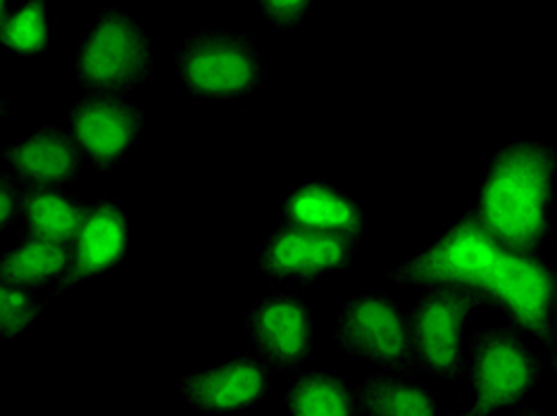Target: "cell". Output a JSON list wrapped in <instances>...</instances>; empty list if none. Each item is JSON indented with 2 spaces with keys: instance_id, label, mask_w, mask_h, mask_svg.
Instances as JSON below:
<instances>
[{
  "instance_id": "6da1fadb",
  "label": "cell",
  "mask_w": 557,
  "mask_h": 416,
  "mask_svg": "<svg viewBox=\"0 0 557 416\" xmlns=\"http://www.w3.org/2000/svg\"><path fill=\"white\" fill-rule=\"evenodd\" d=\"M555 191L557 150L539 138H519L488 162L474 212L503 250L546 255Z\"/></svg>"
},
{
  "instance_id": "7a4b0ae2",
  "label": "cell",
  "mask_w": 557,
  "mask_h": 416,
  "mask_svg": "<svg viewBox=\"0 0 557 416\" xmlns=\"http://www.w3.org/2000/svg\"><path fill=\"white\" fill-rule=\"evenodd\" d=\"M546 376L531 340L508 322L491 324L472 336L465 355V378L472 400L455 416H496L527 407Z\"/></svg>"
},
{
  "instance_id": "3957f363",
  "label": "cell",
  "mask_w": 557,
  "mask_h": 416,
  "mask_svg": "<svg viewBox=\"0 0 557 416\" xmlns=\"http://www.w3.org/2000/svg\"><path fill=\"white\" fill-rule=\"evenodd\" d=\"M503 252L476 212H465L443 226L432 241L403 257L394 269L384 274V279L396 286L424 288V291L460 288L484 298Z\"/></svg>"
},
{
  "instance_id": "277c9868",
  "label": "cell",
  "mask_w": 557,
  "mask_h": 416,
  "mask_svg": "<svg viewBox=\"0 0 557 416\" xmlns=\"http://www.w3.org/2000/svg\"><path fill=\"white\" fill-rule=\"evenodd\" d=\"M172 67L186 93L198 100L244 98L264 84L262 48L244 29H202L174 46Z\"/></svg>"
},
{
  "instance_id": "5b68a950",
  "label": "cell",
  "mask_w": 557,
  "mask_h": 416,
  "mask_svg": "<svg viewBox=\"0 0 557 416\" xmlns=\"http://www.w3.org/2000/svg\"><path fill=\"white\" fill-rule=\"evenodd\" d=\"M74 81L86 93H129L153 74L150 34L122 8H106L82 39L72 62Z\"/></svg>"
},
{
  "instance_id": "8992f818",
  "label": "cell",
  "mask_w": 557,
  "mask_h": 416,
  "mask_svg": "<svg viewBox=\"0 0 557 416\" xmlns=\"http://www.w3.org/2000/svg\"><path fill=\"white\" fill-rule=\"evenodd\" d=\"M484 300L486 307L498 310L517 331L546 348V378H557L555 269L543 255L505 250L486 286Z\"/></svg>"
},
{
  "instance_id": "52a82bcc",
  "label": "cell",
  "mask_w": 557,
  "mask_h": 416,
  "mask_svg": "<svg viewBox=\"0 0 557 416\" xmlns=\"http://www.w3.org/2000/svg\"><path fill=\"white\" fill-rule=\"evenodd\" d=\"M486 302L460 288H429L414 300L408 326L417 369L443 381L465 378V329Z\"/></svg>"
},
{
  "instance_id": "ba28073f",
  "label": "cell",
  "mask_w": 557,
  "mask_h": 416,
  "mask_svg": "<svg viewBox=\"0 0 557 416\" xmlns=\"http://www.w3.org/2000/svg\"><path fill=\"white\" fill-rule=\"evenodd\" d=\"M336 345L372 369L417 371L410 326L398 302L379 291L350 295L336 314Z\"/></svg>"
},
{
  "instance_id": "9c48e42d",
  "label": "cell",
  "mask_w": 557,
  "mask_h": 416,
  "mask_svg": "<svg viewBox=\"0 0 557 416\" xmlns=\"http://www.w3.org/2000/svg\"><path fill=\"white\" fill-rule=\"evenodd\" d=\"M358 238L320 234L278 222L252 255V267L274 281L312 286L329 274L348 269L358 257Z\"/></svg>"
},
{
  "instance_id": "30bf717a",
  "label": "cell",
  "mask_w": 557,
  "mask_h": 416,
  "mask_svg": "<svg viewBox=\"0 0 557 416\" xmlns=\"http://www.w3.org/2000/svg\"><path fill=\"white\" fill-rule=\"evenodd\" d=\"M276 371L256 350L234 352L210 367L186 371L176 395L188 407L214 416H238L258 409L274 383Z\"/></svg>"
},
{
  "instance_id": "8fae6325",
  "label": "cell",
  "mask_w": 557,
  "mask_h": 416,
  "mask_svg": "<svg viewBox=\"0 0 557 416\" xmlns=\"http://www.w3.org/2000/svg\"><path fill=\"white\" fill-rule=\"evenodd\" d=\"M144 122V110L124 93H84L67 110V129L96 172H112L129 157Z\"/></svg>"
},
{
  "instance_id": "7c38bea8",
  "label": "cell",
  "mask_w": 557,
  "mask_h": 416,
  "mask_svg": "<svg viewBox=\"0 0 557 416\" xmlns=\"http://www.w3.org/2000/svg\"><path fill=\"white\" fill-rule=\"evenodd\" d=\"M246 333L252 350L276 374L300 371L314 352V319L298 293H268L246 314Z\"/></svg>"
},
{
  "instance_id": "4fadbf2b",
  "label": "cell",
  "mask_w": 557,
  "mask_h": 416,
  "mask_svg": "<svg viewBox=\"0 0 557 416\" xmlns=\"http://www.w3.org/2000/svg\"><path fill=\"white\" fill-rule=\"evenodd\" d=\"M132 248V224L122 203L100 198L84 207L82 229L72 243V264L50 302L67 298L74 288L112 272L126 260Z\"/></svg>"
},
{
  "instance_id": "5bb4252c",
  "label": "cell",
  "mask_w": 557,
  "mask_h": 416,
  "mask_svg": "<svg viewBox=\"0 0 557 416\" xmlns=\"http://www.w3.org/2000/svg\"><path fill=\"white\" fill-rule=\"evenodd\" d=\"M3 169L24 186L60 188L74 184L84 169V153L70 129L44 124L22 141L3 146Z\"/></svg>"
},
{
  "instance_id": "9a60e30c",
  "label": "cell",
  "mask_w": 557,
  "mask_h": 416,
  "mask_svg": "<svg viewBox=\"0 0 557 416\" xmlns=\"http://www.w3.org/2000/svg\"><path fill=\"white\" fill-rule=\"evenodd\" d=\"M278 222L358 241L364 234L360 200L346 188L324 179H302L290 188L278 205Z\"/></svg>"
},
{
  "instance_id": "2e32d148",
  "label": "cell",
  "mask_w": 557,
  "mask_h": 416,
  "mask_svg": "<svg viewBox=\"0 0 557 416\" xmlns=\"http://www.w3.org/2000/svg\"><path fill=\"white\" fill-rule=\"evenodd\" d=\"M360 416H438L434 388L417 371L372 369L356 386Z\"/></svg>"
},
{
  "instance_id": "e0dca14e",
  "label": "cell",
  "mask_w": 557,
  "mask_h": 416,
  "mask_svg": "<svg viewBox=\"0 0 557 416\" xmlns=\"http://www.w3.org/2000/svg\"><path fill=\"white\" fill-rule=\"evenodd\" d=\"M72 264V248L39 236H22L0 257V279L34 291L44 283H60Z\"/></svg>"
},
{
  "instance_id": "ac0fdd59",
  "label": "cell",
  "mask_w": 557,
  "mask_h": 416,
  "mask_svg": "<svg viewBox=\"0 0 557 416\" xmlns=\"http://www.w3.org/2000/svg\"><path fill=\"white\" fill-rule=\"evenodd\" d=\"M286 409L288 416H360L356 388L329 367L300 371L286 390Z\"/></svg>"
},
{
  "instance_id": "d6986e66",
  "label": "cell",
  "mask_w": 557,
  "mask_h": 416,
  "mask_svg": "<svg viewBox=\"0 0 557 416\" xmlns=\"http://www.w3.org/2000/svg\"><path fill=\"white\" fill-rule=\"evenodd\" d=\"M22 217L27 222V234L72 248L82 229L84 207L60 188L24 186Z\"/></svg>"
},
{
  "instance_id": "ffe728a7",
  "label": "cell",
  "mask_w": 557,
  "mask_h": 416,
  "mask_svg": "<svg viewBox=\"0 0 557 416\" xmlns=\"http://www.w3.org/2000/svg\"><path fill=\"white\" fill-rule=\"evenodd\" d=\"M53 43V15L41 0L3 3V48L10 55H41Z\"/></svg>"
},
{
  "instance_id": "44dd1931",
  "label": "cell",
  "mask_w": 557,
  "mask_h": 416,
  "mask_svg": "<svg viewBox=\"0 0 557 416\" xmlns=\"http://www.w3.org/2000/svg\"><path fill=\"white\" fill-rule=\"evenodd\" d=\"M44 305L32 291L12 283H0V336L8 343L27 338L39 322Z\"/></svg>"
},
{
  "instance_id": "7402d4cb",
  "label": "cell",
  "mask_w": 557,
  "mask_h": 416,
  "mask_svg": "<svg viewBox=\"0 0 557 416\" xmlns=\"http://www.w3.org/2000/svg\"><path fill=\"white\" fill-rule=\"evenodd\" d=\"M258 10L270 24L282 29H296L312 15L314 5L310 0H262Z\"/></svg>"
},
{
  "instance_id": "603a6c76",
  "label": "cell",
  "mask_w": 557,
  "mask_h": 416,
  "mask_svg": "<svg viewBox=\"0 0 557 416\" xmlns=\"http://www.w3.org/2000/svg\"><path fill=\"white\" fill-rule=\"evenodd\" d=\"M22 210L24 186L3 172V179H0V224H3V229H8V226H12L22 217Z\"/></svg>"
},
{
  "instance_id": "cb8c5ba5",
  "label": "cell",
  "mask_w": 557,
  "mask_h": 416,
  "mask_svg": "<svg viewBox=\"0 0 557 416\" xmlns=\"http://www.w3.org/2000/svg\"><path fill=\"white\" fill-rule=\"evenodd\" d=\"M512 416H548V414H543V412H539L534 407H519Z\"/></svg>"
},
{
  "instance_id": "d4e9b609",
  "label": "cell",
  "mask_w": 557,
  "mask_h": 416,
  "mask_svg": "<svg viewBox=\"0 0 557 416\" xmlns=\"http://www.w3.org/2000/svg\"><path fill=\"white\" fill-rule=\"evenodd\" d=\"M555 329H557V272H555Z\"/></svg>"
}]
</instances>
